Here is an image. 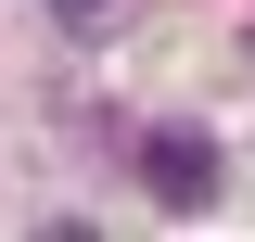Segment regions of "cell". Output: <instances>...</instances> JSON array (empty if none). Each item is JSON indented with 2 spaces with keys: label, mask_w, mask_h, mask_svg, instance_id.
<instances>
[{
  "label": "cell",
  "mask_w": 255,
  "mask_h": 242,
  "mask_svg": "<svg viewBox=\"0 0 255 242\" xmlns=\"http://www.w3.org/2000/svg\"><path fill=\"white\" fill-rule=\"evenodd\" d=\"M140 191H153L166 217H204L217 204V127H191V115L140 127Z\"/></svg>",
  "instance_id": "6da1fadb"
},
{
  "label": "cell",
  "mask_w": 255,
  "mask_h": 242,
  "mask_svg": "<svg viewBox=\"0 0 255 242\" xmlns=\"http://www.w3.org/2000/svg\"><path fill=\"white\" fill-rule=\"evenodd\" d=\"M51 13H64V26H90V13H115V0H51Z\"/></svg>",
  "instance_id": "7a4b0ae2"
}]
</instances>
